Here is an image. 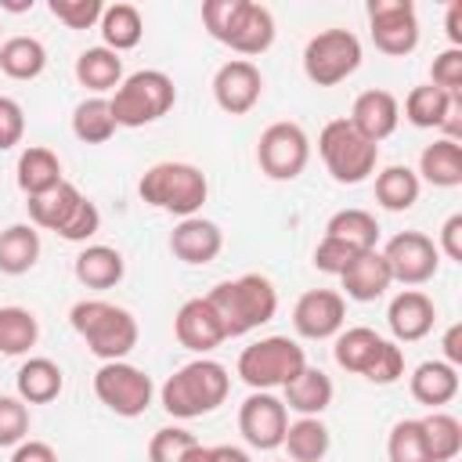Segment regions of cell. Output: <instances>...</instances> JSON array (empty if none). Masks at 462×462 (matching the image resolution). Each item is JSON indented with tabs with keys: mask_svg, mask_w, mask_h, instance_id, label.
Segmentation results:
<instances>
[{
	"mask_svg": "<svg viewBox=\"0 0 462 462\" xmlns=\"http://www.w3.org/2000/svg\"><path fill=\"white\" fill-rule=\"evenodd\" d=\"M202 25L217 43L231 47L235 54H245V61L253 54L271 51L274 32H278L271 7H263L256 0H206Z\"/></svg>",
	"mask_w": 462,
	"mask_h": 462,
	"instance_id": "obj_1",
	"label": "cell"
},
{
	"mask_svg": "<svg viewBox=\"0 0 462 462\" xmlns=\"http://www.w3.org/2000/svg\"><path fill=\"white\" fill-rule=\"evenodd\" d=\"M206 300L217 310L227 339H238V336L267 325L278 314V289L263 274H242V278L217 282L206 292Z\"/></svg>",
	"mask_w": 462,
	"mask_h": 462,
	"instance_id": "obj_2",
	"label": "cell"
},
{
	"mask_svg": "<svg viewBox=\"0 0 462 462\" xmlns=\"http://www.w3.org/2000/svg\"><path fill=\"white\" fill-rule=\"evenodd\" d=\"M227 390H231L227 368L220 361H213V357H195V361L180 365L162 383L159 404L173 419H202V415L217 411L227 401Z\"/></svg>",
	"mask_w": 462,
	"mask_h": 462,
	"instance_id": "obj_3",
	"label": "cell"
},
{
	"mask_svg": "<svg viewBox=\"0 0 462 462\" xmlns=\"http://www.w3.org/2000/svg\"><path fill=\"white\" fill-rule=\"evenodd\" d=\"M69 321H72L76 336L87 343V350L94 357H101V361H123L141 339L137 318L126 307L108 303V300H79V303H72Z\"/></svg>",
	"mask_w": 462,
	"mask_h": 462,
	"instance_id": "obj_4",
	"label": "cell"
},
{
	"mask_svg": "<svg viewBox=\"0 0 462 462\" xmlns=\"http://www.w3.org/2000/svg\"><path fill=\"white\" fill-rule=\"evenodd\" d=\"M137 195L144 206L152 209H162V213H173V217H199L206 195H209V180L199 166L191 162H155L141 173L137 180Z\"/></svg>",
	"mask_w": 462,
	"mask_h": 462,
	"instance_id": "obj_5",
	"label": "cell"
},
{
	"mask_svg": "<svg viewBox=\"0 0 462 462\" xmlns=\"http://www.w3.org/2000/svg\"><path fill=\"white\" fill-rule=\"evenodd\" d=\"M29 224L40 231H54L65 242H83L101 231V209L69 180L54 184L43 195H32L29 202Z\"/></svg>",
	"mask_w": 462,
	"mask_h": 462,
	"instance_id": "obj_6",
	"label": "cell"
},
{
	"mask_svg": "<svg viewBox=\"0 0 462 462\" xmlns=\"http://www.w3.org/2000/svg\"><path fill=\"white\" fill-rule=\"evenodd\" d=\"M108 105H112L116 126L137 130V126L159 123L177 105V87L162 69H141V72L123 76V83L112 90Z\"/></svg>",
	"mask_w": 462,
	"mask_h": 462,
	"instance_id": "obj_7",
	"label": "cell"
},
{
	"mask_svg": "<svg viewBox=\"0 0 462 462\" xmlns=\"http://www.w3.org/2000/svg\"><path fill=\"white\" fill-rule=\"evenodd\" d=\"M307 365V354L296 339L289 336H263L256 343H249L242 354H238V379L249 386V390H285Z\"/></svg>",
	"mask_w": 462,
	"mask_h": 462,
	"instance_id": "obj_8",
	"label": "cell"
},
{
	"mask_svg": "<svg viewBox=\"0 0 462 462\" xmlns=\"http://www.w3.org/2000/svg\"><path fill=\"white\" fill-rule=\"evenodd\" d=\"M318 155L336 184H361L375 173L379 144L365 141L350 119H328L318 134Z\"/></svg>",
	"mask_w": 462,
	"mask_h": 462,
	"instance_id": "obj_9",
	"label": "cell"
},
{
	"mask_svg": "<svg viewBox=\"0 0 462 462\" xmlns=\"http://www.w3.org/2000/svg\"><path fill=\"white\" fill-rule=\"evenodd\" d=\"M361 69V40L350 29H321L303 47V76L314 87H336Z\"/></svg>",
	"mask_w": 462,
	"mask_h": 462,
	"instance_id": "obj_10",
	"label": "cell"
},
{
	"mask_svg": "<svg viewBox=\"0 0 462 462\" xmlns=\"http://www.w3.org/2000/svg\"><path fill=\"white\" fill-rule=\"evenodd\" d=\"M94 393L112 415L137 419L148 411L155 397V383L148 372H141L130 361H101V368L94 372Z\"/></svg>",
	"mask_w": 462,
	"mask_h": 462,
	"instance_id": "obj_11",
	"label": "cell"
},
{
	"mask_svg": "<svg viewBox=\"0 0 462 462\" xmlns=\"http://www.w3.org/2000/svg\"><path fill=\"white\" fill-rule=\"evenodd\" d=\"M310 162V137L300 123L278 119L256 141V166L271 180H296Z\"/></svg>",
	"mask_w": 462,
	"mask_h": 462,
	"instance_id": "obj_12",
	"label": "cell"
},
{
	"mask_svg": "<svg viewBox=\"0 0 462 462\" xmlns=\"http://www.w3.org/2000/svg\"><path fill=\"white\" fill-rule=\"evenodd\" d=\"M368 29L375 51L404 58L419 47V14L411 0H368Z\"/></svg>",
	"mask_w": 462,
	"mask_h": 462,
	"instance_id": "obj_13",
	"label": "cell"
},
{
	"mask_svg": "<svg viewBox=\"0 0 462 462\" xmlns=\"http://www.w3.org/2000/svg\"><path fill=\"white\" fill-rule=\"evenodd\" d=\"M383 260L390 267V278L415 289V285H426L437 267H440V253H437V242L422 231H397L383 249Z\"/></svg>",
	"mask_w": 462,
	"mask_h": 462,
	"instance_id": "obj_14",
	"label": "cell"
},
{
	"mask_svg": "<svg viewBox=\"0 0 462 462\" xmlns=\"http://www.w3.org/2000/svg\"><path fill=\"white\" fill-rule=\"evenodd\" d=\"M285 430H289V408L282 397H274L267 390H253L238 404V433L245 437L249 448L274 451V448H282Z\"/></svg>",
	"mask_w": 462,
	"mask_h": 462,
	"instance_id": "obj_15",
	"label": "cell"
},
{
	"mask_svg": "<svg viewBox=\"0 0 462 462\" xmlns=\"http://www.w3.org/2000/svg\"><path fill=\"white\" fill-rule=\"evenodd\" d=\"M346 325V300L336 289H307L292 307V328L303 339H336Z\"/></svg>",
	"mask_w": 462,
	"mask_h": 462,
	"instance_id": "obj_16",
	"label": "cell"
},
{
	"mask_svg": "<svg viewBox=\"0 0 462 462\" xmlns=\"http://www.w3.org/2000/svg\"><path fill=\"white\" fill-rule=\"evenodd\" d=\"M260 94H263V76H260V69H256L253 61H245V58L224 61V65L217 69V76H213V101H217V108L227 112V116H245V112H253L256 101H260Z\"/></svg>",
	"mask_w": 462,
	"mask_h": 462,
	"instance_id": "obj_17",
	"label": "cell"
},
{
	"mask_svg": "<svg viewBox=\"0 0 462 462\" xmlns=\"http://www.w3.org/2000/svg\"><path fill=\"white\" fill-rule=\"evenodd\" d=\"M173 336L184 350H191L199 357H206L209 350H217L227 339L224 328H220V318H217V310L209 307L206 296H195V300L180 303V310L173 318Z\"/></svg>",
	"mask_w": 462,
	"mask_h": 462,
	"instance_id": "obj_18",
	"label": "cell"
},
{
	"mask_svg": "<svg viewBox=\"0 0 462 462\" xmlns=\"http://www.w3.org/2000/svg\"><path fill=\"white\" fill-rule=\"evenodd\" d=\"M220 249H224V231L206 217H184L170 231V253L180 263L206 267V263H213L220 256Z\"/></svg>",
	"mask_w": 462,
	"mask_h": 462,
	"instance_id": "obj_19",
	"label": "cell"
},
{
	"mask_svg": "<svg viewBox=\"0 0 462 462\" xmlns=\"http://www.w3.org/2000/svg\"><path fill=\"white\" fill-rule=\"evenodd\" d=\"M346 119H350V126H354L365 141L379 144V141H386V137L397 130V123H401V101H397L390 90L372 87V90H365V94L354 97V108H350Z\"/></svg>",
	"mask_w": 462,
	"mask_h": 462,
	"instance_id": "obj_20",
	"label": "cell"
},
{
	"mask_svg": "<svg viewBox=\"0 0 462 462\" xmlns=\"http://www.w3.org/2000/svg\"><path fill=\"white\" fill-rule=\"evenodd\" d=\"M437 307L422 289H404L386 307V325L393 332V343H415L433 332Z\"/></svg>",
	"mask_w": 462,
	"mask_h": 462,
	"instance_id": "obj_21",
	"label": "cell"
},
{
	"mask_svg": "<svg viewBox=\"0 0 462 462\" xmlns=\"http://www.w3.org/2000/svg\"><path fill=\"white\" fill-rule=\"evenodd\" d=\"M339 282H343L346 300H354V303H375V300L386 296V289L393 285L390 267H386V260H383L379 249H365V253H357V256L343 267Z\"/></svg>",
	"mask_w": 462,
	"mask_h": 462,
	"instance_id": "obj_22",
	"label": "cell"
},
{
	"mask_svg": "<svg viewBox=\"0 0 462 462\" xmlns=\"http://www.w3.org/2000/svg\"><path fill=\"white\" fill-rule=\"evenodd\" d=\"M72 274H76V282L79 285H87V289H112V285H119L123 282V274H126V260H123V253L119 249H112V245H83L79 253H76V260H72Z\"/></svg>",
	"mask_w": 462,
	"mask_h": 462,
	"instance_id": "obj_23",
	"label": "cell"
},
{
	"mask_svg": "<svg viewBox=\"0 0 462 462\" xmlns=\"http://www.w3.org/2000/svg\"><path fill=\"white\" fill-rule=\"evenodd\" d=\"M14 180H18V188L25 191V199L51 191L54 184L65 180V177H61V159H58V152H51V148H43V144H29V148L18 155Z\"/></svg>",
	"mask_w": 462,
	"mask_h": 462,
	"instance_id": "obj_24",
	"label": "cell"
},
{
	"mask_svg": "<svg viewBox=\"0 0 462 462\" xmlns=\"http://www.w3.org/2000/svg\"><path fill=\"white\" fill-rule=\"evenodd\" d=\"M408 390H411V397L419 404L440 411V404L455 401V393H458V368H451L448 361H422L411 372Z\"/></svg>",
	"mask_w": 462,
	"mask_h": 462,
	"instance_id": "obj_25",
	"label": "cell"
},
{
	"mask_svg": "<svg viewBox=\"0 0 462 462\" xmlns=\"http://www.w3.org/2000/svg\"><path fill=\"white\" fill-rule=\"evenodd\" d=\"M76 79L94 97H101V94H108V90H116L123 83V58L116 51H108L105 43L101 47H87L76 58Z\"/></svg>",
	"mask_w": 462,
	"mask_h": 462,
	"instance_id": "obj_26",
	"label": "cell"
},
{
	"mask_svg": "<svg viewBox=\"0 0 462 462\" xmlns=\"http://www.w3.org/2000/svg\"><path fill=\"white\" fill-rule=\"evenodd\" d=\"M14 386H18V397L25 404H51L61 390H65V372L58 368V361L51 357H29L18 375H14Z\"/></svg>",
	"mask_w": 462,
	"mask_h": 462,
	"instance_id": "obj_27",
	"label": "cell"
},
{
	"mask_svg": "<svg viewBox=\"0 0 462 462\" xmlns=\"http://www.w3.org/2000/svg\"><path fill=\"white\" fill-rule=\"evenodd\" d=\"M332 397H336L332 379L314 365H303V372L285 386V408L296 415H321L332 404Z\"/></svg>",
	"mask_w": 462,
	"mask_h": 462,
	"instance_id": "obj_28",
	"label": "cell"
},
{
	"mask_svg": "<svg viewBox=\"0 0 462 462\" xmlns=\"http://www.w3.org/2000/svg\"><path fill=\"white\" fill-rule=\"evenodd\" d=\"M419 180L433 188H458L462 184V144L437 137L419 155Z\"/></svg>",
	"mask_w": 462,
	"mask_h": 462,
	"instance_id": "obj_29",
	"label": "cell"
},
{
	"mask_svg": "<svg viewBox=\"0 0 462 462\" xmlns=\"http://www.w3.org/2000/svg\"><path fill=\"white\" fill-rule=\"evenodd\" d=\"M458 101H462V97H451V94H444V90L433 87V83H419V87H411L408 97H404V119H408L411 126H419V130H440L444 119L451 116V108H455Z\"/></svg>",
	"mask_w": 462,
	"mask_h": 462,
	"instance_id": "obj_30",
	"label": "cell"
},
{
	"mask_svg": "<svg viewBox=\"0 0 462 462\" xmlns=\"http://www.w3.org/2000/svg\"><path fill=\"white\" fill-rule=\"evenodd\" d=\"M282 448L289 451V462H321L332 448V433L321 415H300L296 422H289Z\"/></svg>",
	"mask_w": 462,
	"mask_h": 462,
	"instance_id": "obj_31",
	"label": "cell"
},
{
	"mask_svg": "<svg viewBox=\"0 0 462 462\" xmlns=\"http://www.w3.org/2000/svg\"><path fill=\"white\" fill-rule=\"evenodd\" d=\"M40 260V231L32 224H11L0 231V274H29Z\"/></svg>",
	"mask_w": 462,
	"mask_h": 462,
	"instance_id": "obj_32",
	"label": "cell"
},
{
	"mask_svg": "<svg viewBox=\"0 0 462 462\" xmlns=\"http://www.w3.org/2000/svg\"><path fill=\"white\" fill-rule=\"evenodd\" d=\"M97 29H101L105 47L116 51V54H123V51H134V47L141 43V36H144V18H141V11H137L134 4H105Z\"/></svg>",
	"mask_w": 462,
	"mask_h": 462,
	"instance_id": "obj_33",
	"label": "cell"
},
{
	"mask_svg": "<svg viewBox=\"0 0 462 462\" xmlns=\"http://www.w3.org/2000/svg\"><path fill=\"white\" fill-rule=\"evenodd\" d=\"M47 69V47L36 36H11L0 43V72L7 79L29 83Z\"/></svg>",
	"mask_w": 462,
	"mask_h": 462,
	"instance_id": "obj_34",
	"label": "cell"
},
{
	"mask_svg": "<svg viewBox=\"0 0 462 462\" xmlns=\"http://www.w3.org/2000/svg\"><path fill=\"white\" fill-rule=\"evenodd\" d=\"M419 191H422V180L411 166H386L375 173V202L390 213H404L419 202Z\"/></svg>",
	"mask_w": 462,
	"mask_h": 462,
	"instance_id": "obj_35",
	"label": "cell"
},
{
	"mask_svg": "<svg viewBox=\"0 0 462 462\" xmlns=\"http://www.w3.org/2000/svg\"><path fill=\"white\" fill-rule=\"evenodd\" d=\"M325 238H336V242L365 253V249H375V242H379V220L368 209L350 206V209H339V213L328 217Z\"/></svg>",
	"mask_w": 462,
	"mask_h": 462,
	"instance_id": "obj_36",
	"label": "cell"
},
{
	"mask_svg": "<svg viewBox=\"0 0 462 462\" xmlns=\"http://www.w3.org/2000/svg\"><path fill=\"white\" fill-rule=\"evenodd\" d=\"M383 346V336L375 328H365V325H354V328H343L336 336V346H332V357L339 368L354 372V375H365V368L372 365L375 350Z\"/></svg>",
	"mask_w": 462,
	"mask_h": 462,
	"instance_id": "obj_37",
	"label": "cell"
},
{
	"mask_svg": "<svg viewBox=\"0 0 462 462\" xmlns=\"http://www.w3.org/2000/svg\"><path fill=\"white\" fill-rule=\"evenodd\" d=\"M40 339V321L32 310L25 307H0V354L4 357H18L29 354Z\"/></svg>",
	"mask_w": 462,
	"mask_h": 462,
	"instance_id": "obj_38",
	"label": "cell"
},
{
	"mask_svg": "<svg viewBox=\"0 0 462 462\" xmlns=\"http://www.w3.org/2000/svg\"><path fill=\"white\" fill-rule=\"evenodd\" d=\"M116 130H119V126H116V116H112L108 97H83V101L72 108V134H76L83 144H105Z\"/></svg>",
	"mask_w": 462,
	"mask_h": 462,
	"instance_id": "obj_39",
	"label": "cell"
},
{
	"mask_svg": "<svg viewBox=\"0 0 462 462\" xmlns=\"http://www.w3.org/2000/svg\"><path fill=\"white\" fill-rule=\"evenodd\" d=\"M433 462H455L462 455V422L448 411H430L419 419Z\"/></svg>",
	"mask_w": 462,
	"mask_h": 462,
	"instance_id": "obj_40",
	"label": "cell"
},
{
	"mask_svg": "<svg viewBox=\"0 0 462 462\" xmlns=\"http://www.w3.org/2000/svg\"><path fill=\"white\" fill-rule=\"evenodd\" d=\"M386 458H390V462H433L419 419H401V422H393V430H390V437H386Z\"/></svg>",
	"mask_w": 462,
	"mask_h": 462,
	"instance_id": "obj_41",
	"label": "cell"
},
{
	"mask_svg": "<svg viewBox=\"0 0 462 462\" xmlns=\"http://www.w3.org/2000/svg\"><path fill=\"white\" fill-rule=\"evenodd\" d=\"M199 444V437L184 426H162L148 440V462H184V455Z\"/></svg>",
	"mask_w": 462,
	"mask_h": 462,
	"instance_id": "obj_42",
	"label": "cell"
},
{
	"mask_svg": "<svg viewBox=\"0 0 462 462\" xmlns=\"http://www.w3.org/2000/svg\"><path fill=\"white\" fill-rule=\"evenodd\" d=\"M29 404L22 397L0 393V448H18L29 440Z\"/></svg>",
	"mask_w": 462,
	"mask_h": 462,
	"instance_id": "obj_43",
	"label": "cell"
},
{
	"mask_svg": "<svg viewBox=\"0 0 462 462\" xmlns=\"http://www.w3.org/2000/svg\"><path fill=\"white\" fill-rule=\"evenodd\" d=\"M47 11L65 25V29H94L101 22L105 4L101 0H47Z\"/></svg>",
	"mask_w": 462,
	"mask_h": 462,
	"instance_id": "obj_44",
	"label": "cell"
},
{
	"mask_svg": "<svg viewBox=\"0 0 462 462\" xmlns=\"http://www.w3.org/2000/svg\"><path fill=\"white\" fill-rule=\"evenodd\" d=\"M404 375V350L393 343V339H383V346L375 350L372 365L365 368V379L375 383V386H390Z\"/></svg>",
	"mask_w": 462,
	"mask_h": 462,
	"instance_id": "obj_45",
	"label": "cell"
},
{
	"mask_svg": "<svg viewBox=\"0 0 462 462\" xmlns=\"http://www.w3.org/2000/svg\"><path fill=\"white\" fill-rule=\"evenodd\" d=\"M430 76H433V87H440L451 97H462V51L458 47L440 51L430 65Z\"/></svg>",
	"mask_w": 462,
	"mask_h": 462,
	"instance_id": "obj_46",
	"label": "cell"
},
{
	"mask_svg": "<svg viewBox=\"0 0 462 462\" xmlns=\"http://www.w3.org/2000/svg\"><path fill=\"white\" fill-rule=\"evenodd\" d=\"M25 137V112L14 97L0 94V152H11Z\"/></svg>",
	"mask_w": 462,
	"mask_h": 462,
	"instance_id": "obj_47",
	"label": "cell"
},
{
	"mask_svg": "<svg viewBox=\"0 0 462 462\" xmlns=\"http://www.w3.org/2000/svg\"><path fill=\"white\" fill-rule=\"evenodd\" d=\"M354 256H357V249H350V245H343V242H336V238H321L318 249H314V267L339 278L343 267H346Z\"/></svg>",
	"mask_w": 462,
	"mask_h": 462,
	"instance_id": "obj_48",
	"label": "cell"
},
{
	"mask_svg": "<svg viewBox=\"0 0 462 462\" xmlns=\"http://www.w3.org/2000/svg\"><path fill=\"white\" fill-rule=\"evenodd\" d=\"M437 253H444L448 260L462 263V213H451V217L440 224V242H437Z\"/></svg>",
	"mask_w": 462,
	"mask_h": 462,
	"instance_id": "obj_49",
	"label": "cell"
},
{
	"mask_svg": "<svg viewBox=\"0 0 462 462\" xmlns=\"http://www.w3.org/2000/svg\"><path fill=\"white\" fill-rule=\"evenodd\" d=\"M11 462H58V451L47 440H22L11 455Z\"/></svg>",
	"mask_w": 462,
	"mask_h": 462,
	"instance_id": "obj_50",
	"label": "cell"
},
{
	"mask_svg": "<svg viewBox=\"0 0 462 462\" xmlns=\"http://www.w3.org/2000/svg\"><path fill=\"white\" fill-rule=\"evenodd\" d=\"M440 346H444V357H440V361H448L451 368H458V365H462V325H458V321H455V325H448V332H444Z\"/></svg>",
	"mask_w": 462,
	"mask_h": 462,
	"instance_id": "obj_51",
	"label": "cell"
},
{
	"mask_svg": "<svg viewBox=\"0 0 462 462\" xmlns=\"http://www.w3.org/2000/svg\"><path fill=\"white\" fill-rule=\"evenodd\" d=\"M444 32H448L451 47H458V51H462V0L448 4V14H444Z\"/></svg>",
	"mask_w": 462,
	"mask_h": 462,
	"instance_id": "obj_52",
	"label": "cell"
},
{
	"mask_svg": "<svg viewBox=\"0 0 462 462\" xmlns=\"http://www.w3.org/2000/svg\"><path fill=\"white\" fill-rule=\"evenodd\" d=\"M213 455H217V462H253V458H249L242 448H235V444H217Z\"/></svg>",
	"mask_w": 462,
	"mask_h": 462,
	"instance_id": "obj_53",
	"label": "cell"
},
{
	"mask_svg": "<svg viewBox=\"0 0 462 462\" xmlns=\"http://www.w3.org/2000/svg\"><path fill=\"white\" fill-rule=\"evenodd\" d=\"M184 462H217V455H213V448H206V444H195V448L184 455Z\"/></svg>",
	"mask_w": 462,
	"mask_h": 462,
	"instance_id": "obj_54",
	"label": "cell"
},
{
	"mask_svg": "<svg viewBox=\"0 0 462 462\" xmlns=\"http://www.w3.org/2000/svg\"><path fill=\"white\" fill-rule=\"evenodd\" d=\"M0 11H32V0H0Z\"/></svg>",
	"mask_w": 462,
	"mask_h": 462,
	"instance_id": "obj_55",
	"label": "cell"
}]
</instances>
